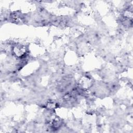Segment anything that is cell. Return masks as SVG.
Returning a JSON list of instances; mask_svg holds the SVG:
<instances>
[{
	"label": "cell",
	"instance_id": "1",
	"mask_svg": "<svg viewBox=\"0 0 133 133\" xmlns=\"http://www.w3.org/2000/svg\"><path fill=\"white\" fill-rule=\"evenodd\" d=\"M26 52V49L25 46L22 45L15 46L12 48V52L18 58L23 57Z\"/></svg>",
	"mask_w": 133,
	"mask_h": 133
}]
</instances>
